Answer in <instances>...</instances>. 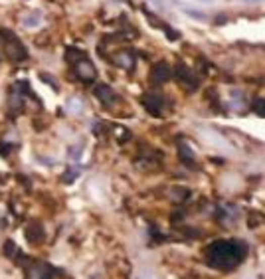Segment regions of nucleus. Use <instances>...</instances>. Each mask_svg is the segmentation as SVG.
I'll use <instances>...</instances> for the list:
<instances>
[{"instance_id":"13","label":"nucleus","mask_w":265,"mask_h":279,"mask_svg":"<svg viewBox=\"0 0 265 279\" xmlns=\"http://www.w3.org/2000/svg\"><path fill=\"white\" fill-rule=\"evenodd\" d=\"M85 58V52H81V50H77V48H68L66 50V60L70 62V64H75V62H79V60H83Z\"/></svg>"},{"instance_id":"23","label":"nucleus","mask_w":265,"mask_h":279,"mask_svg":"<svg viewBox=\"0 0 265 279\" xmlns=\"http://www.w3.org/2000/svg\"><path fill=\"white\" fill-rule=\"evenodd\" d=\"M200 2H204V4H212L214 0H200Z\"/></svg>"},{"instance_id":"5","label":"nucleus","mask_w":265,"mask_h":279,"mask_svg":"<svg viewBox=\"0 0 265 279\" xmlns=\"http://www.w3.org/2000/svg\"><path fill=\"white\" fill-rule=\"evenodd\" d=\"M143 105H145L146 111L154 117L163 115V111H165V99L158 93H145L143 95Z\"/></svg>"},{"instance_id":"7","label":"nucleus","mask_w":265,"mask_h":279,"mask_svg":"<svg viewBox=\"0 0 265 279\" xmlns=\"http://www.w3.org/2000/svg\"><path fill=\"white\" fill-rule=\"evenodd\" d=\"M111 62L127 71L135 70V56H133V52H129V50H119V52L111 58Z\"/></svg>"},{"instance_id":"16","label":"nucleus","mask_w":265,"mask_h":279,"mask_svg":"<svg viewBox=\"0 0 265 279\" xmlns=\"http://www.w3.org/2000/svg\"><path fill=\"white\" fill-rule=\"evenodd\" d=\"M230 97H232V105H234L236 109H241V105H243V93H241L240 89H234Z\"/></svg>"},{"instance_id":"12","label":"nucleus","mask_w":265,"mask_h":279,"mask_svg":"<svg viewBox=\"0 0 265 279\" xmlns=\"http://www.w3.org/2000/svg\"><path fill=\"white\" fill-rule=\"evenodd\" d=\"M178 151H180V157L184 159V163L188 164V166H194V161H196V157H194L192 149L186 145V143H182L180 147H178Z\"/></svg>"},{"instance_id":"21","label":"nucleus","mask_w":265,"mask_h":279,"mask_svg":"<svg viewBox=\"0 0 265 279\" xmlns=\"http://www.w3.org/2000/svg\"><path fill=\"white\" fill-rule=\"evenodd\" d=\"M148 2H152V4H154V6H158V8L163 6V0H148Z\"/></svg>"},{"instance_id":"20","label":"nucleus","mask_w":265,"mask_h":279,"mask_svg":"<svg viewBox=\"0 0 265 279\" xmlns=\"http://www.w3.org/2000/svg\"><path fill=\"white\" fill-rule=\"evenodd\" d=\"M77 174H79L77 170H68V172L64 174V176H66V178H64V182H73V180L77 178Z\"/></svg>"},{"instance_id":"1","label":"nucleus","mask_w":265,"mask_h":279,"mask_svg":"<svg viewBox=\"0 0 265 279\" xmlns=\"http://www.w3.org/2000/svg\"><path fill=\"white\" fill-rule=\"evenodd\" d=\"M245 254H247V246L241 240H220L214 242L206 252L208 263L218 269H232L240 265Z\"/></svg>"},{"instance_id":"10","label":"nucleus","mask_w":265,"mask_h":279,"mask_svg":"<svg viewBox=\"0 0 265 279\" xmlns=\"http://www.w3.org/2000/svg\"><path fill=\"white\" fill-rule=\"evenodd\" d=\"M44 22V16H42V12L40 10H34V12H30V14H26L22 24H24V28H30V30H34V28H40Z\"/></svg>"},{"instance_id":"24","label":"nucleus","mask_w":265,"mask_h":279,"mask_svg":"<svg viewBox=\"0 0 265 279\" xmlns=\"http://www.w3.org/2000/svg\"><path fill=\"white\" fill-rule=\"evenodd\" d=\"M245 2H263V0H245Z\"/></svg>"},{"instance_id":"6","label":"nucleus","mask_w":265,"mask_h":279,"mask_svg":"<svg viewBox=\"0 0 265 279\" xmlns=\"http://www.w3.org/2000/svg\"><path fill=\"white\" fill-rule=\"evenodd\" d=\"M170 75H172V71H170L169 64H167V62H158V64H154L152 70H150V83H152V85H163V83L169 81Z\"/></svg>"},{"instance_id":"17","label":"nucleus","mask_w":265,"mask_h":279,"mask_svg":"<svg viewBox=\"0 0 265 279\" xmlns=\"http://www.w3.org/2000/svg\"><path fill=\"white\" fill-rule=\"evenodd\" d=\"M16 252V244L12 242V240H8L6 244H4V256L6 257H12V254Z\"/></svg>"},{"instance_id":"19","label":"nucleus","mask_w":265,"mask_h":279,"mask_svg":"<svg viewBox=\"0 0 265 279\" xmlns=\"http://www.w3.org/2000/svg\"><path fill=\"white\" fill-rule=\"evenodd\" d=\"M12 149H14V147H12L10 143H4V141H0V155H2V157H8V155L12 153Z\"/></svg>"},{"instance_id":"2","label":"nucleus","mask_w":265,"mask_h":279,"mask_svg":"<svg viewBox=\"0 0 265 279\" xmlns=\"http://www.w3.org/2000/svg\"><path fill=\"white\" fill-rule=\"evenodd\" d=\"M0 38L4 40V48H6V54L12 62H22L28 58V50L24 48V44L18 40V36L12 32V30H0Z\"/></svg>"},{"instance_id":"4","label":"nucleus","mask_w":265,"mask_h":279,"mask_svg":"<svg viewBox=\"0 0 265 279\" xmlns=\"http://www.w3.org/2000/svg\"><path fill=\"white\" fill-rule=\"evenodd\" d=\"M73 71H75V75H77L81 81H85V83H91V81L97 77L95 66H93L87 58H83V60L75 62V64H73Z\"/></svg>"},{"instance_id":"3","label":"nucleus","mask_w":265,"mask_h":279,"mask_svg":"<svg viewBox=\"0 0 265 279\" xmlns=\"http://www.w3.org/2000/svg\"><path fill=\"white\" fill-rule=\"evenodd\" d=\"M174 75H176L178 83H180L186 91H196V89H198V85H200V81H198L196 73H194L188 66H184V64H178V66H176Z\"/></svg>"},{"instance_id":"18","label":"nucleus","mask_w":265,"mask_h":279,"mask_svg":"<svg viewBox=\"0 0 265 279\" xmlns=\"http://www.w3.org/2000/svg\"><path fill=\"white\" fill-rule=\"evenodd\" d=\"M184 12H186L188 16H192L194 20H202V22L206 20V14H204V12H198V10H192V8H186Z\"/></svg>"},{"instance_id":"14","label":"nucleus","mask_w":265,"mask_h":279,"mask_svg":"<svg viewBox=\"0 0 265 279\" xmlns=\"http://www.w3.org/2000/svg\"><path fill=\"white\" fill-rule=\"evenodd\" d=\"M251 111H253L255 115L265 117V99L263 97H255V99L251 101Z\"/></svg>"},{"instance_id":"15","label":"nucleus","mask_w":265,"mask_h":279,"mask_svg":"<svg viewBox=\"0 0 265 279\" xmlns=\"http://www.w3.org/2000/svg\"><path fill=\"white\" fill-rule=\"evenodd\" d=\"M68 111H70V113H75V115H79V113L83 111V103H81V99L72 97V99L68 101Z\"/></svg>"},{"instance_id":"9","label":"nucleus","mask_w":265,"mask_h":279,"mask_svg":"<svg viewBox=\"0 0 265 279\" xmlns=\"http://www.w3.org/2000/svg\"><path fill=\"white\" fill-rule=\"evenodd\" d=\"M26 238L32 242V244H40V242H44V228L40 226V224H36V222H32V224H28L26 226Z\"/></svg>"},{"instance_id":"11","label":"nucleus","mask_w":265,"mask_h":279,"mask_svg":"<svg viewBox=\"0 0 265 279\" xmlns=\"http://www.w3.org/2000/svg\"><path fill=\"white\" fill-rule=\"evenodd\" d=\"M10 111L12 113H20L22 111V107H24V97L20 95L18 91H14L12 95H10Z\"/></svg>"},{"instance_id":"22","label":"nucleus","mask_w":265,"mask_h":279,"mask_svg":"<svg viewBox=\"0 0 265 279\" xmlns=\"http://www.w3.org/2000/svg\"><path fill=\"white\" fill-rule=\"evenodd\" d=\"M139 279H156V277H152V275H148V273H143Z\"/></svg>"},{"instance_id":"8","label":"nucleus","mask_w":265,"mask_h":279,"mask_svg":"<svg viewBox=\"0 0 265 279\" xmlns=\"http://www.w3.org/2000/svg\"><path fill=\"white\" fill-rule=\"evenodd\" d=\"M93 93H95L97 99H99L101 103H105V105H111V103L117 101V93L113 91V87L107 85V83H97Z\"/></svg>"}]
</instances>
